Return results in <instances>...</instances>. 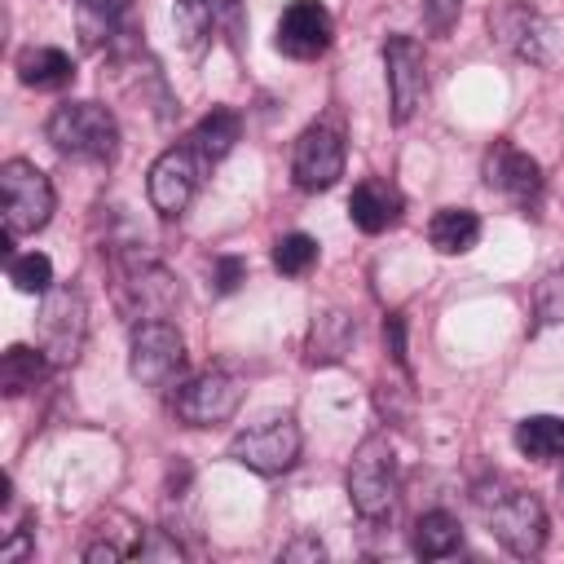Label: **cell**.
I'll use <instances>...</instances> for the list:
<instances>
[{
  "label": "cell",
  "instance_id": "14",
  "mask_svg": "<svg viewBox=\"0 0 564 564\" xmlns=\"http://www.w3.org/2000/svg\"><path fill=\"white\" fill-rule=\"evenodd\" d=\"M485 181H489V189L507 194V198L520 203V207L538 203V194H542V167H538V159L524 154V150H516V145H507V141H498V145L489 150V159H485Z\"/></svg>",
  "mask_w": 564,
  "mask_h": 564
},
{
  "label": "cell",
  "instance_id": "2",
  "mask_svg": "<svg viewBox=\"0 0 564 564\" xmlns=\"http://www.w3.org/2000/svg\"><path fill=\"white\" fill-rule=\"evenodd\" d=\"M44 137L57 154L79 159V163H110L119 150V123L97 101H62L48 115Z\"/></svg>",
  "mask_w": 564,
  "mask_h": 564
},
{
  "label": "cell",
  "instance_id": "5",
  "mask_svg": "<svg viewBox=\"0 0 564 564\" xmlns=\"http://www.w3.org/2000/svg\"><path fill=\"white\" fill-rule=\"evenodd\" d=\"M0 207H4V234H35L48 225L53 216V185L48 176L26 163V159H9L0 167Z\"/></svg>",
  "mask_w": 564,
  "mask_h": 564
},
{
  "label": "cell",
  "instance_id": "4",
  "mask_svg": "<svg viewBox=\"0 0 564 564\" xmlns=\"http://www.w3.org/2000/svg\"><path fill=\"white\" fill-rule=\"evenodd\" d=\"M489 31L520 62L555 66L564 57V22H555V18H546V13L529 9V4H498V9H489Z\"/></svg>",
  "mask_w": 564,
  "mask_h": 564
},
{
  "label": "cell",
  "instance_id": "34",
  "mask_svg": "<svg viewBox=\"0 0 564 564\" xmlns=\"http://www.w3.org/2000/svg\"><path fill=\"white\" fill-rule=\"evenodd\" d=\"M31 551V542H26V533L22 538H13V542H4V551H0V560H18V555H26Z\"/></svg>",
  "mask_w": 564,
  "mask_h": 564
},
{
  "label": "cell",
  "instance_id": "28",
  "mask_svg": "<svg viewBox=\"0 0 564 564\" xmlns=\"http://www.w3.org/2000/svg\"><path fill=\"white\" fill-rule=\"evenodd\" d=\"M564 322V273H551L538 286V326H555Z\"/></svg>",
  "mask_w": 564,
  "mask_h": 564
},
{
  "label": "cell",
  "instance_id": "12",
  "mask_svg": "<svg viewBox=\"0 0 564 564\" xmlns=\"http://www.w3.org/2000/svg\"><path fill=\"white\" fill-rule=\"evenodd\" d=\"M198 154L189 145H172L163 150L154 163H150V176H145V194H150V207L159 216H181L198 189Z\"/></svg>",
  "mask_w": 564,
  "mask_h": 564
},
{
  "label": "cell",
  "instance_id": "19",
  "mask_svg": "<svg viewBox=\"0 0 564 564\" xmlns=\"http://www.w3.org/2000/svg\"><path fill=\"white\" fill-rule=\"evenodd\" d=\"M18 79L26 88H35V93H57V88H66L75 79V62L62 48L40 44V48L18 53Z\"/></svg>",
  "mask_w": 564,
  "mask_h": 564
},
{
  "label": "cell",
  "instance_id": "25",
  "mask_svg": "<svg viewBox=\"0 0 564 564\" xmlns=\"http://www.w3.org/2000/svg\"><path fill=\"white\" fill-rule=\"evenodd\" d=\"M9 282L22 291V295H44L53 291V264L44 251H26V256H13L9 260Z\"/></svg>",
  "mask_w": 564,
  "mask_h": 564
},
{
  "label": "cell",
  "instance_id": "9",
  "mask_svg": "<svg viewBox=\"0 0 564 564\" xmlns=\"http://www.w3.org/2000/svg\"><path fill=\"white\" fill-rule=\"evenodd\" d=\"M242 405V383L225 370H203L194 379H185L172 397V410L181 423L189 427H216V423H229Z\"/></svg>",
  "mask_w": 564,
  "mask_h": 564
},
{
  "label": "cell",
  "instance_id": "15",
  "mask_svg": "<svg viewBox=\"0 0 564 564\" xmlns=\"http://www.w3.org/2000/svg\"><path fill=\"white\" fill-rule=\"evenodd\" d=\"M348 216L361 234H383L401 220V194L379 181V176H366L361 185H352V198H348Z\"/></svg>",
  "mask_w": 564,
  "mask_h": 564
},
{
  "label": "cell",
  "instance_id": "27",
  "mask_svg": "<svg viewBox=\"0 0 564 564\" xmlns=\"http://www.w3.org/2000/svg\"><path fill=\"white\" fill-rule=\"evenodd\" d=\"M172 22H176V35L185 48H198L212 31V4L207 0H176L172 4Z\"/></svg>",
  "mask_w": 564,
  "mask_h": 564
},
{
  "label": "cell",
  "instance_id": "17",
  "mask_svg": "<svg viewBox=\"0 0 564 564\" xmlns=\"http://www.w3.org/2000/svg\"><path fill=\"white\" fill-rule=\"evenodd\" d=\"M352 339H357V326H352L348 313H339V308L317 313L313 326H308L304 357H308V366H330V361H339L352 348Z\"/></svg>",
  "mask_w": 564,
  "mask_h": 564
},
{
  "label": "cell",
  "instance_id": "24",
  "mask_svg": "<svg viewBox=\"0 0 564 564\" xmlns=\"http://www.w3.org/2000/svg\"><path fill=\"white\" fill-rule=\"evenodd\" d=\"M75 22L84 48H101L119 31V0H75Z\"/></svg>",
  "mask_w": 564,
  "mask_h": 564
},
{
  "label": "cell",
  "instance_id": "1",
  "mask_svg": "<svg viewBox=\"0 0 564 564\" xmlns=\"http://www.w3.org/2000/svg\"><path fill=\"white\" fill-rule=\"evenodd\" d=\"M476 511L485 516V524L494 529V538L511 551V555H538L546 542V511L533 494L516 489V485H480L476 489Z\"/></svg>",
  "mask_w": 564,
  "mask_h": 564
},
{
  "label": "cell",
  "instance_id": "30",
  "mask_svg": "<svg viewBox=\"0 0 564 564\" xmlns=\"http://www.w3.org/2000/svg\"><path fill=\"white\" fill-rule=\"evenodd\" d=\"M132 555H137V560H181L185 551H181L172 538H163V529H150V533L132 546Z\"/></svg>",
  "mask_w": 564,
  "mask_h": 564
},
{
  "label": "cell",
  "instance_id": "13",
  "mask_svg": "<svg viewBox=\"0 0 564 564\" xmlns=\"http://www.w3.org/2000/svg\"><path fill=\"white\" fill-rule=\"evenodd\" d=\"M330 35H335V22L326 13L322 0H291L278 18V48L295 62H313L330 48Z\"/></svg>",
  "mask_w": 564,
  "mask_h": 564
},
{
  "label": "cell",
  "instance_id": "8",
  "mask_svg": "<svg viewBox=\"0 0 564 564\" xmlns=\"http://www.w3.org/2000/svg\"><path fill=\"white\" fill-rule=\"evenodd\" d=\"M185 366V339L172 322L163 317H150V322H137L132 326V339H128V370L137 383L145 388H163L181 375Z\"/></svg>",
  "mask_w": 564,
  "mask_h": 564
},
{
  "label": "cell",
  "instance_id": "20",
  "mask_svg": "<svg viewBox=\"0 0 564 564\" xmlns=\"http://www.w3.org/2000/svg\"><path fill=\"white\" fill-rule=\"evenodd\" d=\"M427 238L441 256H463L480 242V216L471 207H441L427 225Z\"/></svg>",
  "mask_w": 564,
  "mask_h": 564
},
{
  "label": "cell",
  "instance_id": "31",
  "mask_svg": "<svg viewBox=\"0 0 564 564\" xmlns=\"http://www.w3.org/2000/svg\"><path fill=\"white\" fill-rule=\"evenodd\" d=\"M247 278V260L242 256H220L216 264H212V282H216V291L220 295H229V291H238V282Z\"/></svg>",
  "mask_w": 564,
  "mask_h": 564
},
{
  "label": "cell",
  "instance_id": "26",
  "mask_svg": "<svg viewBox=\"0 0 564 564\" xmlns=\"http://www.w3.org/2000/svg\"><path fill=\"white\" fill-rule=\"evenodd\" d=\"M313 260H317V242H313L308 234H282V238L273 242V269L286 273V278L308 273Z\"/></svg>",
  "mask_w": 564,
  "mask_h": 564
},
{
  "label": "cell",
  "instance_id": "7",
  "mask_svg": "<svg viewBox=\"0 0 564 564\" xmlns=\"http://www.w3.org/2000/svg\"><path fill=\"white\" fill-rule=\"evenodd\" d=\"M88 339V308L75 286H53L44 291L40 304V348L48 352L53 366H75Z\"/></svg>",
  "mask_w": 564,
  "mask_h": 564
},
{
  "label": "cell",
  "instance_id": "6",
  "mask_svg": "<svg viewBox=\"0 0 564 564\" xmlns=\"http://www.w3.org/2000/svg\"><path fill=\"white\" fill-rule=\"evenodd\" d=\"M229 458L260 471V476H282L295 467L300 458V427L291 414H269L251 427H242L234 441H229Z\"/></svg>",
  "mask_w": 564,
  "mask_h": 564
},
{
  "label": "cell",
  "instance_id": "29",
  "mask_svg": "<svg viewBox=\"0 0 564 564\" xmlns=\"http://www.w3.org/2000/svg\"><path fill=\"white\" fill-rule=\"evenodd\" d=\"M419 9H423V22L432 35H449L463 13V0H419Z\"/></svg>",
  "mask_w": 564,
  "mask_h": 564
},
{
  "label": "cell",
  "instance_id": "23",
  "mask_svg": "<svg viewBox=\"0 0 564 564\" xmlns=\"http://www.w3.org/2000/svg\"><path fill=\"white\" fill-rule=\"evenodd\" d=\"M463 546V529L449 511H423L414 520V555L423 560H445Z\"/></svg>",
  "mask_w": 564,
  "mask_h": 564
},
{
  "label": "cell",
  "instance_id": "16",
  "mask_svg": "<svg viewBox=\"0 0 564 564\" xmlns=\"http://www.w3.org/2000/svg\"><path fill=\"white\" fill-rule=\"evenodd\" d=\"M123 291L132 295V313L141 317V322H150V317H163L167 308H172V300H176V286H172V278L154 264V260H141V264H132V273L123 278Z\"/></svg>",
  "mask_w": 564,
  "mask_h": 564
},
{
  "label": "cell",
  "instance_id": "35",
  "mask_svg": "<svg viewBox=\"0 0 564 564\" xmlns=\"http://www.w3.org/2000/svg\"><path fill=\"white\" fill-rule=\"evenodd\" d=\"M207 4H212V13H216V9H234V0H207Z\"/></svg>",
  "mask_w": 564,
  "mask_h": 564
},
{
  "label": "cell",
  "instance_id": "33",
  "mask_svg": "<svg viewBox=\"0 0 564 564\" xmlns=\"http://www.w3.org/2000/svg\"><path fill=\"white\" fill-rule=\"evenodd\" d=\"M322 555H326V546H322L317 538H308V533L282 546V560H322Z\"/></svg>",
  "mask_w": 564,
  "mask_h": 564
},
{
  "label": "cell",
  "instance_id": "10",
  "mask_svg": "<svg viewBox=\"0 0 564 564\" xmlns=\"http://www.w3.org/2000/svg\"><path fill=\"white\" fill-rule=\"evenodd\" d=\"M383 70H388V97H392V123H405L423 97H427V57L414 35H388L383 44Z\"/></svg>",
  "mask_w": 564,
  "mask_h": 564
},
{
  "label": "cell",
  "instance_id": "18",
  "mask_svg": "<svg viewBox=\"0 0 564 564\" xmlns=\"http://www.w3.org/2000/svg\"><path fill=\"white\" fill-rule=\"evenodd\" d=\"M242 137V119L229 110V106H212L198 123H194V132H189V150L203 159V163H216V159H225L229 150H234V141Z\"/></svg>",
  "mask_w": 564,
  "mask_h": 564
},
{
  "label": "cell",
  "instance_id": "22",
  "mask_svg": "<svg viewBox=\"0 0 564 564\" xmlns=\"http://www.w3.org/2000/svg\"><path fill=\"white\" fill-rule=\"evenodd\" d=\"M48 352L44 348H26V344H13V348H4V357H0V388H4V397H22V392H31L44 375H48Z\"/></svg>",
  "mask_w": 564,
  "mask_h": 564
},
{
  "label": "cell",
  "instance_id": "21",
  "mask_svg": "<svg viewBox=\"0 0 564 564\" xmlns=\"http://www.w3.org/2000/svg\"><path fill=\"white\" fill-rule=\"evenodd\" d=\"M516 449L533 463H555L564 458V419L555 414H529L516 423Z\"/></svg>",
  "mask_w": 564,
  "mask_h": 564
},
{
  "label": "cell",
  "instance_id": "11",
  "mask_svg": "<svg viewBox=\"0 0 564 564\" xmlns=\"http://www.w3.org/2000/svg\"><path fill=\"white\" fill-rule=\"evenodd\" d=\"M291 176L300 189L317 194V189H330L339 176H344V137L330 128V123H313L300 132L295 141V154H291Z\"/></svg>",
  "mask_w": 564,
  "mask_h": 564
},
{
  "label": "cell",
  "instance_id": "32",
  "mask_svg": "<svg viewBox=\"0 0 564 564\" xmlns=\"http://www.w3.org/2000/svg\"><path fill=\"white\" fill-rule=\"evenodd\" d=\"M383 335H388V344H392V361H397L401 370H410V357H405V313H392V317L383 322Z\"/></svg>",
  "mask_w": 564,
  "mask_h": 564
},
{
  "label": "cell",
  "instance_id": "3",
  "mask_svg": "<svg viewBox=\"0 0 564 564\" xmlns=\"http://www.w3.org/2000/svg\"><path fill=\"white\" fill-rule=\"evenodd\" d=\"M348 502L361 520H383L392 516L397 502V454L388 432H370L348 463Z\"/></svg>",
  "mask_w": 564,
  "mask_h": 564
}]
</instances>
